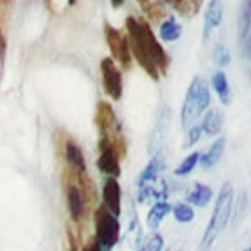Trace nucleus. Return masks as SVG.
<instances>
[{"mask_svg": "<svg viewBox=\"0 0 251 251\" xmlns=\"http://www.w3.org/2000/svg\"><path fill=\"white\" fill-rule=\"evenodd\" d=\"M251 32V0L241 2V13H239V39L244 42L250 37Z\"/></svg>", "mask_w": 251, "mask_h": 251, "instance_id": "nucleus-20", "label": "nucleus"}, {"mask_svg": "<svg viewBox=\"0 0 251 251\" xmlns=\"http://www.w3.org/2000/svg\"><path fill=\"white\" fill-rule=\"evenodd\" d=\"M202 126L201 125H192L186 128V137H184L183 148H193V144H197L202 137Z\"/></svg>", "mask_w": 251, "mask_h": 251, "instance_id": "nucleus-26", "label": "nucleus"}, {"mask_svg": "<svg viewBox=\"0 0 251 251\" xmlns=\"http://www.w3.org/2000/svg\"><path fill=\"white\" fill-rule=\"evenodd\" d=\"M202 132L209 137H216L220 132H222L223 126V113H220L218 109H209L207 113L202 118Z\"/></svg>", "mask_w": 251, "mask_h": 251, "instance_id": "nucleus-17", "label": "nucleus"}, {"mask_svg": "<svg viewBox=\"0 0 251 251\" xmlns=\"http://www.w3.org/2000/svg\"><path fill=\"white\" fill-rule=\"evenodd\" d=\"M169 251H174V250H169Z\"/></svg>", "mask_w": 251, "mask_h": 251, "instance_id": "nucleus-37", "label": "nucleus"}, {"mask_svg": "<svg viewBox=\"0 0 251 251\" xmlns=\"http://www.w3.org/2000/svg\"><path fill=\"white\" fill-rule=\"evenodd\" d=\"M5 48H7V42H5L4 34H2V30H0V60H4V56H5Z\"/></svg>", "mask_w": 251, "mask_h": 251, "instance_id": "nucleus-30", "label": "nucleus"}, {"mask_svg": "<svg viewBox=\"0 0 251 251\" xmlns=\"http://www.w3.org/2000/svg\"><path fill=\"white\" fill-rule=\"evenodd\" d=\"M125 28L134 60L151 79L158 81L160 75L167 74L171 58L162 46V41L151 30V23L146 18L128 16L125 21Z\"/></svg>", "mask_w": 251, "mask_h": 251, "instance_id": "nucleus-1", "label": "nucleus"}, {"mask_svg": "<svg viewBox=\"0 0 251 251\" xmlns=\"http://www.w3.org/2000/svg\"><path fill=\"white\" fill-rule=\"evenodd\" d=\"M223 21V0H209L207 11L204 16V30H202V39L207 41L213 34V30L218 28Z\"/></svg>", "mask_w": 251, "mask_h": 251, "instance_id": "nucleus-12", "label": "nucleus"}, {"mask_svg": "<svg viewBox=\"0 0 251 251\" xmlns=\"http://www.w3.org/2000/svg\"><path fill=\"white\" fill-rule=\"evenodd\" d=\"M95 125L99 128V134H111L114 130L120 126L116 120V114H114V109L113 105L109 104V102L100 100L97 104V113H95Z\"/></svg>", "mask_w": 251, "mask_h": 251, "instance_id": "nucleus-11", "label": "nucleus"}, {"mask_svg": "<svg viewBox=\"0 0 251 251\" xmlns=\"http://www.w3.org/2000/svg\"><path fill=\"white\" fill-rule=\"evenodd\" d=\"M244 44H246V48H248V54H250V58H251V35L246 39V41H244Z\"/></svg>", "mask_w": 251, "mask_h": 251, "instance_id": "nucleus-33", "label": "nucleus"}, {"mask_svg": "<svg viewBox=\"0 0 251 251\" xmlns=\"http://www.w3.org/2000/svg\"><path fill=\"white\" fill-rule=\"evenodd\" d=\"M100 74L104 92L107 93L113 100H120L123 95V75L122 69L116 65V60L111 56H105L100 60Z\"/></svg>", "mask_w": 251, "mask_h": 251, "instance_id": "nucleus-7", "label": "nucleus"}, {"mask_svg": "<svg viewBox=\"0 0 251 251\" xmlns=\"http://www.w3.org/2000/svg\"><path fill=\"white\" fill-rule=\"evenodd\" d=\"M93 220H95V234L102 250L111 251L120 241V222L118 216L109 211L104 204H100L93 211Z\"/></svg>", "mask_w": 251, "mask_h": 251, "instance_id": "nucleus-4", "label": "nucleus"}, {"mask_svg": "<svg viewBox=\"0 0 251 251\" xmlns=\"http://www.w3.org/2000/svg\"><path fill=\"white\" fill-rule=\"evenodd\" d=\"M234 202H235V192L232 183L222 184L220 193H218L216 202H214V209L211 214V222L209 225L205 226L204 234L201 239V250L207 251L213 248V244L216 243V239L222 235V232L226 228L228 222L232 218V209H234Z\"/></svg>", "mask_w": 251, "mask_h": 251, "instance_id": "nucleus-2", "label": "nucleus"}, {"mask_svg": "<svg viewBox=\"0 0 251 251\" xmlns=\"http://www.w3.org/2000/svg\"><path fill=\"white\" fill-rule=\"evenodd\" d=\"M183 35V28L174 16H167L160 23L158 37L162 42H176Z\"/></svg>", "mask_w": 251, "mask_h": 251, "instance_id": "nucleus-18", "label": "nucleus"}, {"mask_svg": "<svg viewBox=\"0 0 251 251\" xmlns=\"http://www.w3.org/2000/svg\"><path fill=\"white\" fill-rule=\"evenodd\" d=\"M104 35H105V42H107L109 51H111V56H113L123 69L132 67L134 56H132V50H130L128 35L123 34L122 30L114 28L107 21L104 23Z\"/></svg>", "mask_w": 251, "mask_h": 251, "instance_id": "nucleus-5", "label": "nucleus"}, {"mask_svg": "<svg viewBox=\"0 0 251 251\" xmlns=\"http://www.w3.org/2000/svg\"><path fill=\"white\" fill-rule=\"evenodd\" d=\"M63 150H65V158H67L69 169L75 172H86V162H84V155L81 148L75 144V141L72 139H65L63 143Z\"/></svg>", "mask_w": 251, "mask_h": 251, "instance_id": "nucleus-13", "label": "nucleus"}, {"mask_svg": "<svg viewBox=\"0 0 251 251\" xmlns=\"http://www.w3.org/2000/svg\"><path fill=\"white\" fill-rule=\"evenodd\" d=\"M244 251H251V244H250V246H248V248H246V250H244Z\"/></svg>", "mask_w": 251, "mask_h": 251, "instance_id": "nucleus-35", "label": "nucleus"}, {"mask_svg": "<svg viewBox=\"0 0 251 251\" xmlns=\"http://www.w3.org/2000/svg\"><path fill=\"white\" fill-rule=\"evenodd\" d=\"M211 86H213L214 93L218 95L220 102L223 105H228L232 100V90H230V84H228V77L223 71H218L213 74L211 77Z\"/></svg>", "mask_w": 251, "mask_h": 251, "instance_id": "nucleus-14", "label": "nucleus"}, {"mask_svg": "<svg viewBox=\"0 0 251 251\" xmlns=\"http://www.w3.org/2000/svg\"><path fill=\"white\" fill-rule=\"evenodd\" d=\"M172 216L177 223H192L195 220V211L188 202H179L172 207Z\"/></svg>", "mask_w": 251, "mask_h": 251, "instance_id": "nucleus-23", "label": "nucleus"}, {"mask_svg": "<svg viewBox=\"0 0 251 251\" xmlns=\"http://www.w3.org/2000/svg\"><path fill=\"white\" fill-rule=\"evenodd\" d=\"M213 62H214V65H218L220 69H225L230 65L232 56H230V51H228V48H226L225 44H214Z\"/></svg>", "mask_w": 251, "mask_h": 251, "instance_id": "nucleus-24", "label": "nucleus"}, {"mask_svg": "<svg viewBox=\"0 0 251 251\" xmlns=\"http://www.w3.org/2000/svg\"><path fill=\"white\" fill-rule=\"evenodd\" d=\"M162 169H163L162 155H155L148 162L144 171L141 172V176H139V181H137L139 192H141V201H144V197H146L148 193H153L151 188H153V183L156 181V177H158Z\"/></svg>", "mask_w": 251, "mask_h": 251, "instance_id": "nucleus-9", "label": "nucleus"}, {"mask_svg": "<svg viewBox=\"0 0 251 251\" xmlns=\"http://www.w3.org/2000/svg\"><path fill=\"white\" fill-rule=\"evenodd\" d=\"M213 195L214 193L211 186L202 183H195V186L186 193V202L195 205V207H205V205L213 201Z\"/></svg>", "mask_w": 251, "mask_h": 251, "instance_id": "nucleus-16", "label": "nucleus"}, {"mask_svg": "<svg viewBox=\"0 0 251 251\" xmlns=\"http://www.w3.org/2000/svg\"><path fill=\"white\" fill-rule=\"evenodd\" d=\"M188 2L192 4L193 14H199V13H201L202 5H204V0H188Z\"/></svg>", "mask_w": 251, "mask_h": 251, "instance_id": "nucleus-29", "label": "nucleus"}, {"mask_svg": "<svg viewBox=\"0 0 251 251\" xmlns=\"http://www.w3.org/2000/svg\"><path fill=\"white\" fill-rule=\"evenodd\" d=\"M65 193H67V207L71 220L74 223H81L84 220V214H86L90 205L81 186L75 181V172L74 176H69L67 181H65Z\"/></svg>", "mask_w": 251, "mask_h": 251, "instance_id": "nucleus-8", "label": "nucleus"}, {"mask_svg": "<svg viewBox=\"0 0 251 251\" xmlns=\"http://www.w3.org/2000/svg\"><path fill=\"white\" fill-rule=\"evenodd\" d=\"M75 2H77V0H69V4L71 5H75Z\"/></svg>", "mask_w": 251, "mask_h": 251, "instance_id": "nucleus-34", "label": "nucleus"}, {"mask_svg": "<svg viewBox=\"0 0 251 251\" xmlns=\"http://www.w3.org/2000/svg\"><path fill=\"white\" fill-rule=\"evenodd\" d=\"M163 250V237L162 234H155L151 235V239L144 246V251H162Z\"/></svg>", "mask_w": 251, "mask_h": 251, "instance_id": "nucleus-27", "label": "nucleus"}, {"mask_svg": "<svg viewBox=\"0 0 251 251\" xmlns=\"http://www.w3.org/2000/svg\"><path fill=\"white\" fill-rule=\"evenodd\" d=\"M135 2H137V4L141 5V9H143V11H144V9H146L148 5H150L151 2H153V0H135Z\"/></svg>", "mask_w": 251, "mask_h": 251, "instance_id": "nucleus-31", "label": "nucleus"}, {"mask_svg": "<svg viewBox=\"0 0 251 251\" xmlns=\"http://www.w3.org/2000/svg\"><path fill=\"white\" fill-rule=\"evenodd\" d=\"M211 104L209 84L202 75H195L190 83L186 95H184L183 107H181V125L184 128L195 125L199 118L207 111Z\"/></svg>", "mask_w": 251, "mask_h": 251, "instance_id": "nucleus-3", "label": "nucleus"}, {"mask_svg": "<svg viewBox=\"0 0 251 251\" xmlns=\"http://www.w3.org/2000/svg\"><path fill=\"white\" fill-rule=\"evenodd\" d=\"M167 5H171L176 13H179L181 16L184 18H190L193 14V9H192V4H190L188 0H163Z\"/></svg>", "mask_w": 251, "mask_h": 251, "instance_id": "nucleus-25", "label": "nucleus"}, {"mask_svg": "<svg viewBox=\"0 0 251 251\" xmlns=\"http://www.w3.org/2000/svg\"><path fill=\"white\" fill-rule=\"evenodd\" d=\"M199 163H201V153L199 151H193V153H190L188 156H184V160L179 163L176 167V171H174V174L179 177H184L188 176V174H192L193 169L197 167Z\"/></svg>", "mask_w": 251, "mask_h": 251, "instance_id": "nucleus-22", "label": "nucleus"}, {"mask_svg": "<svg viewBox=\"0 0 251 251\" xmlns=\"http://www.w3.org/2000/svg\"><path fill=\"white\" fill-rule=\"evenodd\" d=\"M123 4H125V0H111V5H113L114 9L122 7Z\"/></svg>", "mask_w": 251, "mask_h": 251, "instance_id": "nucleus-32", "label": "nucleus"}, {"mask_svg": "<svg viewBox=\"0 0 251 251\" xmlns=\"http://www.w3.org/2000/svg\"><path fill=\"white\" fill-rule=\"evenodd\" d=\"M225 137H218L213 144L209 146V150L205 151L204 155H201V165L202 169H213L218 165V162L222 160L223 153H225Z\"/></svg>", "mask_w": 251, "mask_h": 251, "instance_id": "nucleus-15", "label": "nucleus"}, {"mask_svg": "<svg viewBox=\"0 0 251 251\" xmlns=\"http://www.w3.org/2000/svg\"><path fill=\"white\" fill-rule=\"evenodd\" d=\"M139 251H144V248H141V250H139Z\"/></svg>", "mask_w": 251, "mask_h": 251, "instance_id": "nucleus-36", "label": "nucleus"}, {"mask_svg": "<svg viewBox=\"0 0 251 251\" xmlns=\"http://www.w3.org/2000/svg\"><path fill=\"white\" fill-rule=\"evenodd\" d=\"M171 213H172V205L169 204L167 201H158L150 209V213H148V218H146L148 228H151V230H156V228L160 226V223L165 220V216H167V214H171Z\"/></svg>", "mask_w": 251, "mask_h": 251, "instance_id": "nucleus-19", "label": "nucleus"}, {"mask_svg": "<svg viewBox=\"0 0 251 251\" xmlns=\"http://www.w3.org/2000/svg\"><path fill=\"white\" fill-rule=\"evenodd\" d=\"M120 155L114 150V144L111 141V135L102 134L99 137V160H97V165H99V171L105 176H113L120 177L122 174V167H120Z\"/></svg>", "mask_w": 251, "mask_h": 251, "instance_id": "nucleus-6", "label": "nucleus"}, {"mask_svg": "<svg viewBox=\"0 0 251 251\" xmlns=\"http://www.w3.org/2000/svg\"><path fill=\"white\" fill-rule=\"evenodd\" d=\"M143 13L151 25H153V23H158L160 25V23L169 16L167 14V4H165L163 0H153V2L144 9Z\"/></svg>", "mask_w": 251, "mask_h": 251, "instance_id": "nucleus-21", "label": "nucleus"}, {"mask_svg": "<svg viewBox=\"0 0 251 251\" xmlns=\"http://www.w3.org/2000/svg\"><path fill=\"white\" fill-rule=\"evenodd\" d=\"M81 251H102V246H100V243H99V239L93 237L81 248Z\"/></svg>", "mask_w": 251, "mask_h": 251, "instance_id": "nucleus-28", "label": "nucleus"}, {"mask_svg": "<svg viewBox=\"0 0 251 251\" xmlns=\"http://www.w3.org/2000/svg\"><path fill=\"white\" fill-rule=\"evenodd\" d=\"M102 204L109 211H113L116 216L122 213V186L118 183V177L107 176L104 186H102Z\"/></svg>", "mask_w": 251, "mask_h": 251, "instance_id": "nucleus-10", "label": "nucleus"}]
</instances>
